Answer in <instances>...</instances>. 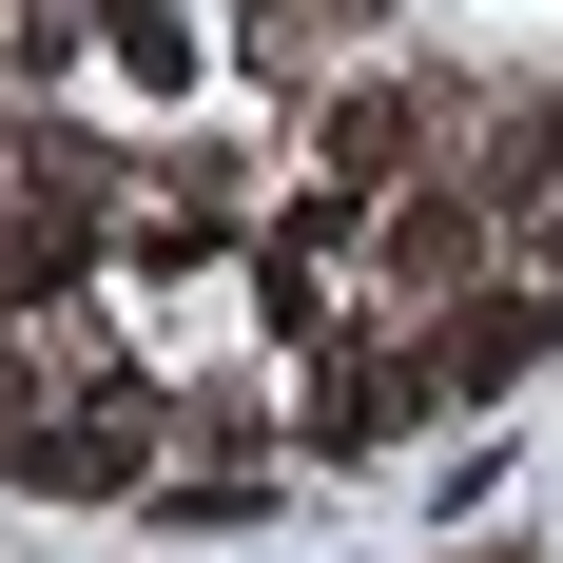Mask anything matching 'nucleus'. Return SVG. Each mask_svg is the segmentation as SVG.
Wrapping results in <instances>:
<instances>
[{
  "mask_svg": "<svg viewBox=\"0 0 563 563\" xmlns=\"http://www.w3.org/2000/svg\"><path fill=\"white\" fill-rule=\"evenodd\" d=\"M117 195H136V175H98V156H20V175H0V311H58V291H98Z\"/></svg>",
  "mask_w": 563,
  "mask_h": 563,
  "instance_id": "obj_1",
  "label": "nucleus"
},
{
  "mask_svg": "<svg viewBox=\"0 0 563 563\" xmlns=\"http://www.w3.org/2000/svg\"><path fill=\"white\" fill-rule=\"evenodd\" d=\"M448 175L486 195V233H544V214H563V98H486Z\"/></svg>",
  "mask_w": 563,
  "mask_h": 563,
  "instance_id": "obj_3",
  "label": "nucleus"
},
{
  "mask_svg": "<svg viewBox=\"0 0 563 563\" xmlns=\"http://www.w3.org/2000/svg\"><path fill=\"white\" fill-rule=\"evenodd\" d=\"M408 408H428L408 369H350L331 350V369H311V448H408Z\"/></svg>",
  "mask_w": 563,
  "mask_h": 563,
  "instance_id": "obj_5",
  "label": "nucleus"
},
{
  "mask_svg": "<svg viewBox=\"0 0 563 563\" xmlns=\"http://www.w3.org/2000/svg\"><path fill=\"white\" fill-rule=\"evenodd\" d=\"M0 408H20V369H0Z\"/></svg>",
  "mask_w": 563,
  "mask_h": 563,
  "instance_id": "obj_6",
  "label": "nucleus"
},
{
  "mask_svg": "<svg viewBox=\"0 0 563 563\" xmlns=\"http://www.w3.org/2000/svg\"><path fill=\"white\" fill-rule=\"evenodd\" d=\"M98 40H117V78H136V98H195V0H98Z\"/></svg>",
  "mask_w": 563,
  "mask_h": 563,
  "instance_id": "obj_4",
  "label": "nucleus"
},
{
  "mask_svg": "<svg viewBox=\"0 0 563 563\" xmlns=\"http://www.w3.org/2000/svg\"><path fill=\"white\" fill-rule=\"evenodd\" d=\"M486 253H506V233H486V195H466V175H408V195H369V253H350V273L389 291V311H466V273H486Z\"/></svg>",
  "mask_w": 563,
  "mask_h": 563,
  "instance_id": "obj_2",
  "label": "nucleus"
}]
</instances>
